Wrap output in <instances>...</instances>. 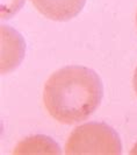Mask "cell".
<instances>
[{
  "mask_svg": "<svg viewBox=\"0 0 137 155\" xmlns=\"http://www.w3.org/2000/svg\"><path fill=\"white\" fill-rule=\"evenodd\" d=\"M41 14L55 21H68L77 16L86 0H30Z\"/></svg>",
  "mask_w": 137,
  "mask_h": 155,
  "instance_id": "4",
  "label": "cell"
},
{
  "mask_svg": "<svg viewBox=\"0 0 137 155\" xmlns=\"http://www.w3.org/2000/svg\"><path fill=\"white\" fill-rule=\"evenodd\" d=\"M104 96L99 75L80 65H68L53 72L44 84L43 103L62 124L84 121L97 111Z\"/></svg>",
  "mask_w": 137,
  "mask_h": 155,
  "instance_id": "1",
  "label": "cell"
},
{
  "mask_svg": "<svg viewBox=\"0 0 137 155\" xmlns=\"http://www.w3.org/2000/svg\"><path fill=\"white\" fill-rule=\"evenodd\" d=\"M61 148L53 139L46 135H33L20 141L13 154H61Z\"/></svg>",
  "mask_w": 137,
  "mask_h": 155,
  "instance_id": "5",
  "label": "cell"
},
{
  "mask_svg": "<svg viewBox=\"0 0 137 155\" xmlns=\"http://www.w3.org/2000/svg\"><path fill=\"white\" fill-rule=\"evenodd\" d=\"M130 154H132V155H137V143L132 147V149L130 150Z\"/></svg>",
  "mask_w": 137,
  "mask_h": 155,
  "instance_id": "7",
  "label": "cell"
},
{
  "mask_svg": "<svg viewBox=\"0 0 137 155\" xmlns=\"http://www.w3.org/2000/svg\"><path fill=\"white\" fill-rule=\"evenodd\" d=\"M24 41L11 27L1 26V74L15 69L24 55Z\"/></svg>",
  "mask_w": 137,
  "mask_h": 155,
  "instance_id": "3",
  "label": "cell"
},
{
  "mask_svg": "<svg viewBox=\"0 0 137 155\" xmlns=\"http://www.w3.org/2000/svg\"><path fill=\"white\" fill-rule=\"evenodd\" d=\"M136 23H137V13H136Z\"/></svg>",
  "mask_w": 137,
  "mask_h": 155,
  "instance_id": "8",
  "label": "cell"
},
{
  "mask_svg": "<svg viewBox=\"0 0 137 155\" xmlns=\"http://www.w3.org/2000/svg\"><path fill=\"white\" fill-rule=\"evenodd\" d=\"M64 152L68 155H120L119 134L104 123H87L76 127L68 135Z\"/></svg>",
  "mask_w": 137,
  "mask_h": 155,
  "instance_id": "2",
  "label": "cell"
},
{
  "mask_svg": "<svg viewBox=\"0 0 137 155\" xmlns=\"http://www.w3.org/2000/svg\"><path fill=\"white\" fill-rule=\"evenodd\" d=\"M132 86H134V90L137 94V67L135 69V72H134V77H132Z\"/></svg>",
  "mask_w": 137,
  "mask_h": 155,
  "instance_id": "6",
  "label": "cell"
}]
</instances>
